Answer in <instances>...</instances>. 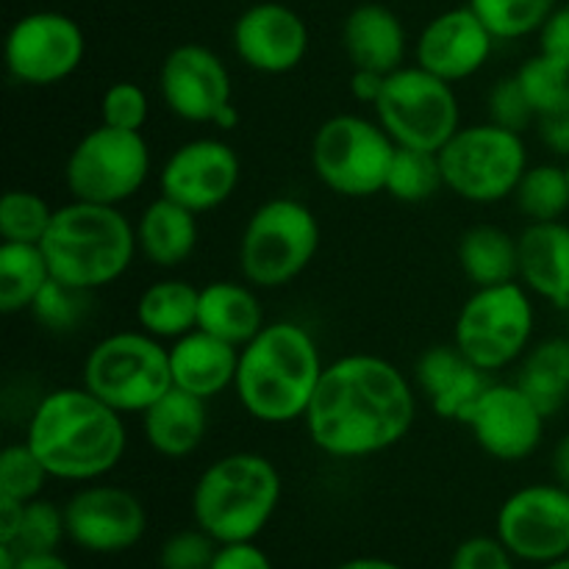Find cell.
<instances>
[{
  "label": "cell",
  "mask_w": 569,
  "mask_h": 569,
  "mask_svg": "<svg viewBox=\"0 0 569 569\" xmlns=\"http://www.w3.org/2000/svg\"><path fill=\"white\" fill-rule=\"evenodd\" d=\"M22 506L17 500L0 498V545H9L14 539L17 528H20V517H22Z\"/></svg>",
  "instance_id": "obj_48"
},
{
  "label": "cell",
  "mask_w": 569,
  "mask_h": 569,
  "mask_svg": "<svg viewBox=\"0 0 569 569\" xmlns=\"http://www.w3.org/2000/svg\"><path fill=\"white\" fill-rule=\"evenodd\" d=\"M50 267L39 244L0 242V311L22 315L50 281Z\"/></svg>",
  "instance_id": "obj_31"
},
{
  "label": "cell",
  "mask_w": 569,
  "mask_h": 569,
  "mask_svg": "<svg viewBox=\"0 0 569 569\" xmlns=\"http://www.w3.org/2000/svg\"><path fill=\"white\" fill-rule=\"evenodd\" d=\"M267 326L264 306L253 283L217 278L200 287L198 328L206 333L226 339V342L248 345Z\"/></svg>",
  "instance_id": "obj_27"
},
{
  "label": "cell",
  "mask_w": 569,
  "mask_h": 569,
  "mask_svg": "<svg viewBox=\"0 0 569 569\" xmlns=\"http://www.w3.org/2000/svg\"><path fill=\"white\" fill-rule=\"evenodd\" d=\"M137 248L156 270H178L200 244V214L176 200L156 194L137 217Z\"/></svg>",
  "instance_id": "obj_26"
},
{
  "label": "cell",
  "mask_w": 569,
  "mask_h": 569,
  "mask_svg": "<svg viewBox=\"0 0 569 569\" xmlns=\"http://www.w3.org/2000/svg\"><path fill=\"white\" fill-rule=\"evenodd\" d=\"M567 315H569V311H567Z\"/></svg>",
  "instance_id": "obj_55"
},
{
  "label": "cell",
  "mask_w": 569,
  "mask_h": 569,
  "mask_svg": "<svg viewBox=\"0 0 569 569\" xmlns=\"http://www.w3.org/2000/svg\"><path fill=\"white\" fill-rule=\"evenodd\" d=\"M198 300L200 287L187 278L167 276L150 281L133 306L137 328L167 345L176 342L198 328Z\"/></svg>",
  "instance_id": "obj_28"
},
{
  "label": "cell",
  "mask_w": 569,
  "mask_h": 569,
  "mask_svg": "<svg viewBox=\"0 0 569 569\" xmlns=\"http://www.w3.org/2000/svg\"><path fill=\"white\" fill-rule=\"evenodd\" d=\"M517 387L550 417L569 403V337H548L531 345L517 365Z\"/></svg>",
  "instance_id": "obj_30"
},
{
  "label": "cell",
  "mask_w": 569,
  "mask_h": 569,
  "mask_svg": "<svg viewBox=\"0 0 569 569\" xmlns=\"http://www.w3.org/2000/svg\"><path fill=\"white\" fill-rule=\"evenodd\" d=\"M511 200L528 222L565 220L569 211L567 164H556V161L531 164L517 183Z\"/></svg>",
  "instance_id": "obj_32"
},
{
  "label": "cell",
  "mask_w": 569,
  "mask_h": 569,
  "mask_svg": "<svg viewBox=\"0 0 569 569\" xmlns=\"http://www.w3.org/2000/svg\"><path fill=\"white\" fill-rule=\"evenodd\" d=\"M550 472H553L556 483L569 489V431L561 433L553 453H550Z\"/></svg>",
  "instance_id": "obj_49"
},
{
  "label": "cell",
  "mask_w": 569,
  "mask_h": 569,
  "mask_svg": "<svg viewBox=\"0 0 569 569\" xmlns=\"http://www.w3.org/2000/svg\"><path fill=\"white\" fill-rule=\"evenodd\" d=\"M567 176H569V159H567Z\"/></svg>",
  "instance_id": "obj_54"
},
{
  "label": "cell",
  "mask_w": 569,
  "mask_h": 569,
  "mask_svg": "<svg viewBox=\"0 0 569 569\" xmlns=\"http://www.w3.org/2000/svg\"><path fill=\"white\" fill-rule=\"evenodd\" d=\"M342 50L353 70L389 76L406 64L409 33L389 6L359 3L342 22Z\"/></svg>",
  "instance_id": "obj_24"
},
{
  "label": "cell",
  "mask_w": 569,
  "mask_h": 569,
  "mask_svg": "<svg viewBox=\"0 0 569 569\" xmlns=\"http://www.w3.org/2000/svg\"><path fill=\"white\" fill-rule=\"evenodd\" d=\"M17 569H72L70 561L53 550V553H20Z\"/></svg>",
  "instance_id": "obj_50"
},
{
  "label": "cell",
  "mask_w": 569,
  "mask_h": 569,
  "mask_svg": "<svg viewBox=\"0 0 569 569\" xmlns=\"http://www.w3.org/2000/svg\"><path fill=\"white\" fill-rule=\"evenodd\" d=\"M153 172V153L142 131L89 128L64 161V187L70 200L122 206L137 198Z\"/></svg>",
  "instance_id": "obj_11"
},
{
  "label": "cell",
  "mask_w": 569,
  "mask_h": 569,
  "mask_svg": "<svg viewBox=\"0 0 569 569\" xmlns=\"http://www.w3.org/2000/svg\"><path fill=\"white\" fill-rule=\"evenodd\" d=\"M128 417L78 387H56L39 395L26 417L22 439L37 453L50 481H103L128 453Z\"/></svg>",
  "instance_id": "obj_2"
},
{
  "label": "cell",
  "mask_w": 569,
  "mask_h": 569,
  "mask_svg": "<svg viewBox=\"0 0 569 569\" xmlns=\"http://www.w3.org/2000/svg\"><path fill=\"white\" fill-rule=\"evenodd\" d=\"M67 539L64 506L48 498H37L22 506L20 528H17L11 548L17 553H53Z\"/></svg>",
  "instance_id": "obj_36"
},
{
  "label": "cell",
  "mask_w": 569,
  "mask_h": 569,
  "mask_svg": "<svg viewBox=\"0 0 569 569\" xmlns=\"http://www.w3.org/2000/svg\"><path fill=\"white\" fill-rule=\"evenodd\" d=\"M383 81H387V76H381V72L353 70V72H350L348 89H350V94H353L356 103L370 106V109H372V106L378 103V98H381Z\"/></svg>",
  "instance_id": "obj_47"
},
{
  "label": "cell",
  "mask_w": 569,
  "mask_h": 569,
  "mask_svg": "<svg viewBox=\"0 0 569 569\" xmlns=\"http://www.w3.org/2000/svg\"><path fill=\"white\" fill-rule=\"evenodd\" d=\"M156 87L161 106L189 126L214 128L220 117L237 106L231 70L217 50L200 42L176 44L161 61Z\"/></svg>",
  "instance_id": "obj_16"
},
{
  "label": "cell",
  "mask_w": 569,
  "mask_h": 569,
  "mask_svg": "<svg viewBox=\"0 0 569 569\" xmlns=\"http://www.w3.org/2000/svg\"><path fill=\"white\" fill-rule=\"evenodd\" d=\"M515 76L520 81V87L526 89L528 100H531L537 114L548 111L550 106H556L569 94V70L556 59H550L548 53H542V50L528 56L517 67Z\"/></svg>",
  "instance_id": "obj_39"
},
{
  "label": "cell",
  "mask_w": 569,
  "mask_h": 569,
  "mask_svg": "<svg viewBox=\"0 0 569 569\" xmlns=\"http://www.w3.org/2000/svg\"><path fill=\"white\" fill-rule=\"evenodd\" d=\"M150 120V98L139 83L114 81L100 94V122L126 131H142Z\"/></svg>",
  "instance_id": "obj_41"
},
{
  "label": "cell",
  "mask_w": 569,
  "mask_h": 569,
  "mask_svg": "<svg viewBox=\"0 0 569 569\" xmlns=\"http://www.w3.org/2000/svg\"><path fill=\"white\" fill-rule=\"evenodd\" d=\"M539 569H569V556H561V559L550 561V565L539 567Z\"/></svg>",
  "instance_id": "obj_53"
},
{
  "label": "cell",
  "mask_w": 569,
  "mask_h": 569,
  "mask_svg": "<svg viewBox=\"0 0 569 569\" xmlns=\"http://www.w3.org/2000/svg\"><path fill=\"white\" fill-rule=\"evenodd\" d=\"M81 383L126 417H142L172 389L167 342L142 328L100 337L81 367Z\"/></svg>",
  "instance_id": "obj_8"
},
{
  "label": "cell",
  "mask_w": 569,
  "mask_h": 569,
  "mask_svg": "<svg viewBox=\"0 0 569 569\" xmlns=\"http://www.w3.org/2000/svg\"><path fill=\"white\" fill-rule=\"evenodd\" d=\"M411 381L420 392V400H426L433 415L461 422L472 403L481 398L492 376L472 365L453 342H448L422 350L411 370Z\"/></svg>",
  "instance_id": "obj_21"
},
{
  "label": "cell",
  "mask_w": 569,
  "mask_h": 569,
  "mask_svg": "<svg viewBox=\"0 0 569 569\" xmlns=\"http://www.w3.org/2000/svg\"><path fill=\"white\" fill-rule=\"evenodd\" d=\"M322 231L315 209L292 194H276L256 206L239 233V272L256 289H283L317 259Z\"/></svg>",
  "instance_id": "obj_6"
},
{
  "label": "cell",
  "mask_w": 569,
  "mask_h": 569,
  "mask_svg": "<svg viewBox=\"0 0 569 569\" xmlns=\"http://www.w3.org/2000/svg\"><path fill=\"white\" fill-rule=\"evenodd\" d=\"M467 6L498 42H522L542 31L559 0H467Z\"/></svg>",
  "instance_id": "obj_33"
},
{
  "label": "cell",
  "mask_w": 569,
  "mask_h": 569,
  "mask_svg": "<svg viewBox=\"0 0 569 569\" xmlns=\"http://www.w3.org/2000/svg\"><path fill=\"white\" fill-rule=\"evenodd\" d=\"M50 276L81 292L111 287L139 256L137 226L120 206L67 200L39 242Z\"/></svg>",
  "instance_id": "obj_5"
},
{
  "label": "cell",
  "mask_w": 569,
  "mask_h": 569,
  "mask_svg": "<svg viewBox=\"0 0 569 569\" xmlns=\"http://www.w3.org/2000/svg\"><path fill=\"white\" fill-rule=\"evenodd\" d=\"M242 183V159L220 137H198L178 144L159 167V194L194 214L222 209Z\"/></svg>",
  "instance_id": "obj_18"
},
{
  "label": "cell",
  "mask_w": 569,
  "mask_h": 569,
  "mask_svg": "<svg viewBox=\"0 0 569 569\" xmlns=\"http://www.w3.org/2000/svg\"><path fill=\"white\" fill-rule=\"evenodd\" d=\"M87 33L64 11H31L9 28L3 42L6 72L31 89L59 87L81 70Z\"/></svg>",
  "instance_id": "obj_13"
},
{
  "label": "cell",
  "mask_w": 569,
  "mask_h": 569,
  "mask_svg": "<svg viewBox=\"0 0 569 569\" xmlns=\"http://www.w3.org/2000/svg\"><path fill=\"white\" fill-rule=\"evenodd\" d=\"M283 478L276 461L256 450H233L209 461L189 495L192 522L217 545L256 542L276 517Z\"/></svg>",
  "instance_id": "obj_4"
},
{
  "label": "cell",
  "mask_w": 569,
  "mask_h": 569,
  "mask_svg": "<svg viewBox=\"0 0 569 569\" xmlns=\"http://www.w3.org/2000/svg\"><path fill=\"white\" fill-rule=\"evenodd\" d=\"M537 39L542 53H548L550 59H556L569 70V0L556 6V11L548 17Z\"/></svg>",
  "instance_id": "obj_45"
},
{
  "label": "cell",
  "mask_w": 569,
  "mask_h": 569,
  "mask_svg": "<svg viewBox=\"0 0 569 569\" xmlns=\"http://www.w3.org/2000/svg\"><path fill=\"white\" fill-rule=\"evenodd\" d=\"M89 300L92 292H81V289H72L67 283L50 278L48 287L39 292V298L33 300V306L28 309V315L50 333H70L87 320L89 315Z\"/></svg>",
  "instance_id": "obj_38"
},
{
  "label": "cell",
  "mask_w": 569,
  "mask_h": 569,
  "mask_svg": "<svg viewBox=\"0 0 569 569\" xmlns=\"http://www.w3.org/2000/svg\"><path fill=\"white\" fill-rule=\"evenodd\" d=\"M67 542L92 556H120L148 531V509L133 489L92 481L76 487L64 503Z\"/></svg>",
  "instance_id": "obj_15"
},
{
  "label": "cell",
  "mask_w": 569,
  "mask_h": 569,
  "mask_svg": "<svg viewBox=\"0 0 569 569\" xmlns=\"http://www.w3.org/2000/svg\"><path fill=\"white\" fill-rule=\"evenodd\" d=\"M448 569H517V559L506 550V545L498 537H478L465 539L450 556Z\"/></svg>",
  "instance_id": "obj_43"
},
{
  "label": "cell",
  "mask_w": 569,
  "mask_h": 569,
  "mask_svg": "<svg viewBox=\"0 0 569 569\" xmlns=\"http://www.w3.org/2000/svg\"><path fill=\"white\" fill-rule=\"evenodd\" d=\"M487 120L509 131L526 133L537 122V111H533L531 100H528L526 89L520 87L517 76L498 78L487 92Z\"/></svg>",
  "instance_id": "obj_40"
},
{
  "label": "cell",
  "mask_w": 569,
  "mask_h": 569,
  "mask_svg": "<svg viewBox=\"0 0 569 569\" xmlns=\"http://www.w3.org/2000/svg\"><path fill=\"white\" fill-rule=\"evenodd\" d=\"M533 131H537L539 142L548 153H553L556 159H569V94L556 106H550L548 111L537 114Z\"/></svg>",
  "instance_id": "obj_44"
},
{
  "label": "cell",
  "mask_w": 569,
  "mask_h": 569,
  "mask_svg": "<svg viewBox=\"0 0 569 569\" xmlns=\"http://www.w3.org/2000/svg\"><path fill=\"white\" fill-rule=\"evenodd\" d=\"M333 569H406L403 565L392 559H381V556H356V559L342 561Z\"/></svg>",
  "instance_id": "obj_51"
},
{
  "label": "cell",
  "mask_w": 569,
  "mask_h": 569,
  "mask_svg": "<svg viewBox=\"0 0 569 569\" xmlns=\"http://www.w3.org/2000/svg\"><path fill=\"white\" fill-rule=\"evenodd\" d=\"M517 281L539 300L569 311V222H528L520 233Z\"/></svg>",
  "instance_id": "obj_22"
},
{
  "label": "cell",
  "mask_w": 569,
  "mask_h": 569,
  "mask_svg": "<svg viewBox=\"0 0 569 569\" xmlns=\"http://www.w3.org/2000/svg\"><path fill=\"white\" fill-rule=\"evenodd\" d=\"M539 300L520 281L476 287L453 322V345L489 376L520 365L537 342Z\"/></svg>",
  "instance_id": "obj_7"
},
{
  "label": "cell",
  "mask_w": 569,
  "mask_h": 569,
  "mask_svg": "<svg viewBox=\"0 0 569 569\" xmlns=\"http://www.w3.org/2000/svg\"><path fill=\"white\" fill-rule=\"evenodd\" d=\"M456 261L472 289L517 281L520 242L515 233L495 222H476L459 237Z\"/></svg>",
  "instance_id": "obj_29"
},
{
  "label": "cell",
  "mask_w": 569,
  "mask_h": 569,
  "mask_svg": "<svg viewBox=\"0 0 569 569\" xmlns=\"http://www.w3.org/2000/svg\"><path fill=\"white\" fill-rule=\"evenodd\" d=\"M495 537L526 565L545 567L569 556V489L556 481L515 489L495 515Z\"/></svg>",
  "instance_id": "obj_14"
},
{
  "label": "cell",
  "mask_w": 569,
  "mask_h": 569,
  "mask_svg": "<svg viewBox=\"0 0 569 569\" xmlns=\"http://www.w3.org/2000/svg\"><path fill=\"white\" fill-rule=\"evenodd\" d=\"M498 39L470 6L431 17L415 39V64L448 83H465L489 64Z\"/></svg>",
  "instance_id": "obj_20"
},
{
  "label": "cell",
  "mask_w": 569,
  "mask_h": 569,
  "mask_svg": "<svg viewBox=\"0 0 569 569\" xmlns=\"http://www.w3.org/2000/svg\"><path fill=\"white\" fill-rule=\"evenodd\" d=\"M395 150L398 144L376 117L342 111L317 126L309 161L317 181L328 192L348 200H367L387 187Z\"/></svg>",
  "instance_id": "obj_10"
},
{
  "label": "cell",
  "mask_w": 569,
  "mask_h": 569,
  "mask_svg": "<svg viewBox=\"0 0 569 569\" xmlns=\"http://www.w3.org/2000/svg\"><path fill=\"white\" fill-rule=\"evenodd\" d=\"M372 117L398 148L439 153L461 122V103L453 83L431 76L420 64H403L389 72Z\"/></svg>",
  "instance_id": "obj_12"
},
{
  "label": "cell",
  "mask_w": 569,
  "mask_h": 569,
  "mask_svg": "<svg viewBox=\"0 0 569 569\" xmlns=\"http://www.w3.org/2000/svg\"><path fill=\"white\" fill-rule=\"evenodd\" d=\"M439 189H445L439 153L415 148L395 150L392 167H389L387 176V187H383V192H387L389 198L406 206H417L428 203L433 194H439Z\"/></svg>",
  "instance_id": "obj_34"
},
{
  "label": "cell",
  "mask_w": 569,
  "mask_h": 569,
  "mask_svg": "<svg viewBox=\"0 0 569 569\" xmlns=\"http://www.w3.org/2000/svg\"><path fill=\"white\" fill-rule=\"evenodd\" d=\"M209 569H276L267 550H261L256 542H233L217 548L214 561Z\"/></svg>",
  "instance_id": "obj_46"
},
{
  "label": "cell",
  "mask_w": 569,
  "mask_h": 569,
  "mask_svg": "<svg viewBox=\"0 0 569 569\" xmlns=\"http://www.w3.org/2000/svg\"><path fill=\"white\" fill-rule=\"evenodd\" d=\"M17 559L20 553L11 545H0V569H17Z\"/></svg>",
  "instance_id": "obj_52"
},
{
  "label": "cell",
  "mask_w": 569,
  "mask_h": 569,
  "mask_svg": "<svg viewBox=\"0 0 569 569\" xmlns=\"http://www.w3.org/2000/svg\"><path fill=\"white\" fill-rule=\"evenodd\" d=\"M328 361L315 333L295 320H272L239 348L233 398L259 426L303 422Z\"/></svg>",
  "instance_id": "obj_3"
},
{
  "label": "cell",
  "mask_w": 569,
  "mask_h": 569,
  "mask_svg": "<svg viewBox=\"0 0 569 569\" xmlns=\"http://www.w3.org/2000/svg\"><path fill=\"white\" fill-rule=\"evenodd\" d=\"M445 189L470 206H498L515 198V189L531 167L526 133L495 122H467L439 150Z\"/></svg>",
  "instance_id": "obj_9"
},
{
  "label": "cell",
  "mask_w": 569,
  "mask_h": 569,
  "mask_svg": "<svg viewBox=\"0 0 569 569\" xmlns=\"http://www.w3.org/2000/svg\"><path fill=\"white\" fill-rule=\"evenodd\" d=\"M56 209L33 189H9L0 200V239L39 244L53 222Z\"/></svg>",
  "instance_id": "obj_35"
},
{
  "label": "cell",
  "mask_w": 569,
  "mask_h": 569,
  "mask_svg": "<svg viewBox=\"0 0 569 569\" xmlns=\"http://www.w3.org/2000/svg\"><path fill=\"white\" fill-rule=\"evenodd\" d=\"M50 476L37 459L26 439L6 445L0 453V498L17 500V503H31L42 498Z\"/></svg>",
  "instance_id": "obj_37"
},
{
  "label": "cell",
  "mask_w": 569,
  "mask_h": 569,
  "mask_svg": "<svg viewBox=\"0 0 569 569\" xmlns=\"http://www.w3.org/2000/svg\"><path fill=\"white\" fill-rule=\"evenodd\" d=\"M461 426L495 461L520 465L545 442L548 415L517 387V381H489Z\"/></svg>",
  "instance_id": "obj_17"
},
{
  "label": "cell",
  "mask_w": 569,
  "mask_h": 569,
  "mask_svg": "<svg viewBox=\"0 0 569 569\" xmlns=\"http://www.w3.org/2000/svg\"><path fill=\"white\" fill-rule=\"evenodd\" d=\"M167 350H170V376L176 389H183L206 403L217 400L222 392H233L239 367L237 345L194 328L187 337L167 345Z\"/></svg>",
  "instance_id": "obj_23"
},
{
  "label": "cell",
  "mask_w": 569,
  "mask_h": 569,
  "mask_svg": "<svg viewBox=\"0 0 569 569\" xmlns=\"http://www.w3.org/2000/svg\"><path fill=\"white\" fill-rule=\"evenodd\" d=\"M231 48L237 59L259 76H289L309 56L311 31L292 6L261 0L237 17Z\"/></svg>",
  "instance_id": "obj_19"
},
{
  "label": "cell",
  "mask_w": 569,
  "mask_h": 569,
  "mask_svg": "<svg viewBox=\"0 0 569 569\" xmlns=\"http://www.w3.org/2000/svg\"><path fill=\"white\" fill-rule=\"evenodd\" d=\"M420 392L411 376L376 353L328 361L303 417L309 442L333 461H367L411 433Z\"/></svg>",
  "instance_id": "obj_1"
},
{
  "label": "cell",
  "mask_w": 569,
  "mask_h": 569,
  "mask_svg": "<svg viewBox=\"0 0 569 569\" xmlns=\"http://www.w3.org/2000/svg\"><path fill=\"white\" fill-rule=\"evenodd\" d=\"M144 445L167 461H183L198 453L209 433V403L172 387L142 417Z\"/></svg>",
  "instance_id": "obj_25"
},
{
  "label": "cell",
  "mask_w": 569,
  "mask_h": 569,
  "mask_svg": "<svg viewBox=\"0 0 569 569\" xmlns=\"http://www.w3.org/2000/svg\"><path fill=\"white\" fill-rule=\"evenodd\" d=\"M220 545L198 526L170 533L159 548V569H209Z\"/></svg>",
  "instance_id": "obj_42"
}]
</instances>
